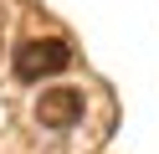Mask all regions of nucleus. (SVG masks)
Instances as JSON below:
<instances>
[{"label": "nucleus", "mask_w": 159, "mask_h": 154, "mask_svg": "<svg viewBox=\"0 0 159 154\" xmlns=\"http://www.w3.org/2000/svg\"><path fill=\"white\" fill-rule=\"evenodd\" d=\"M11 67H16V77H21V82L57 77V72L72 67V41H67V36H31V41H21V46H16Z\"/></svg>", "instance_id": "1"}, {"label": "nucleus", "mask_w": 159, "mask_h": 154, "mask_svg": "<svg viewBox=\"0 0 159 154\" xmlns=\"http://www.w3.org/2000/svg\"><path fill=\"white\" fill-rule=\"evenodd\" d=\"M82 87H41V98H36V123L52 133H72L77 123H82Z\"/></svg>", "instance_id": "2"}]
</instances>
